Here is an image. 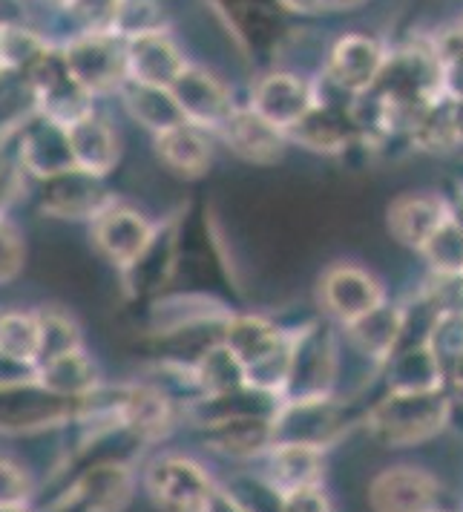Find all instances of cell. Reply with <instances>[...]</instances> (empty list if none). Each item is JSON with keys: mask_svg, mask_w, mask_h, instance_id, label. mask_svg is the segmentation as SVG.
I'll list each match as a JSON object with an SVG mask.
<instances>
[{"mask_svg": "<svg viewBox=\"0 0 463 512\" xmlns=\"http://www.w3.org/2000/svg\"><path fill=\"white\" fill-rule=\"evenodd\" d=\"M455 412V397L438 392H389L366 415V429L386 449H415L440 438Z\"/></svg>", "mask_w": 463, "mask_h": 512, "instance_id": "cell-1", "label": "cell"}, {"mask_svg": "<svg viewBox=\"0 0 463 512\" xmlns=\"http://www.w3.org/2000/svg\"><path fill=\"white\" fill-rule=\"evenodd\" d=\"M371 512H446L440 478L420 464H394L369 484Z\"/></svg>", "mask_w": 463, "mask_h": 512, "instance_id": "cell-2", "label": "cell"}, {"mask_svg": "<svg viewBox=\"0 0 463 512\" xmlns=\"http://www.w3.org/2000/svg\"><path fill=\"white\" fill-rule=\"evenodd\" d=\"M389 49L383 41L366 32H348L337 38L325 58V78L348 98L374 90L380 72L386 67Z\"/></svg>", "mask_w": 463, "mask_h": 512, "instance_id": "cell-3", "label": "cell"}, {"mask_svg": "<svg viewBox=\"0 0 463 512\" xmlns=\"http://www.w3.org/2000/svg\"><path fill=\"white\" fill-rule=\"evenodd\" d=\"M70 78L87 95L110 93L127 75V55L107 32H90L61 52Z\"/></svg>", "mask_w": 463, "mask_h": 512, "instance_id": "cell-4", "label": "cell"}, {"mask_svg": "<svg viewBox=\"0 0 463 512\" xmlns=\"http://www.w3.org/2000/svg\"><path fill=\"white\" fill-rule=\"evenodd\" d=\"M452 219V205L438 190H412L397 196L389 213L386 225L394 242H400L409 251H423V245Z\"/></svg>", "mask_w": 463, "mask_h": 512, "instance_id": "cell-5", "label": "cell"}, {"mask_svg": "<svg viewBox=\"0 0 463 512\" xmlns=\"http://www.w3.org/2000/svg\"><path fill=\"white\" fill-rule=\"evenodd\" d=\"M147 489L164 512H208V475L185 458H162L147 472Z\"/></svg>", "mask_w": 463, "mask_h": 512, "instance_id": "cell-6", "label": "cell"}, {"mask_svg": "<svg viewBox=\"0 0 463 512\" xmlns=\"http://www.w3.org/2000/svg\"><path fill=\"white\" fill-rule=\"evenodd\" d=\"M170 95L182 118L193 127H222L233 113L228 87L199 67H185L173 81Z\"/></svg>", "mask_w": 463, "mask_h": 512, "instance_id": "cell-7", "label": "cell"}, {"mask_svg": "<svg viewBox=\"0 0 463 512\" xmlns=\"http://www.w3.org/2000/svg\"><path fill=\"white\" fill-rule=\"evenodd\" d=\"M323 303L337 320L351 326L354 320L386 303V288L357 265H337L325 274Z\"/></svg>", "mask_w": 463, "mask_h": 512, "instance_id": "cell-8", "label": "cell"}, {"mask_svg": "<svg viewBox=\"0 0 463 512\" xmlns=\"http://www.w3.org/2000/svg\"><path fill=\"white\" fill-rule=\"evenodd\" d=\"M317 104L311 84L291 72H271L259 78L251 98V110L271 121L282 133H288L311 107Z\"/></svg>", "mask_w": 463, "mask_h": 512, "instance_id": "cell-9", "label": "cell"}, {"mask_svg": "<svg viewBox=\"0 0 463 512\" xmlns=\"http://www.w3.org/2000/svg\"><path fill=\"white\" fill-rule=\"evenodd\" d=\"M124 55H127V75L133 78V84L159 87V90H170L173 81L187 67L179 47L164 32L133 38Z\"/></svg>", "mask_w": 463, "mask_h": 512, "instance_id": "cell-10", "label": "cell"}, {"mask_svg": "<svg viewBox=\"0 0 463 512\" xmlns=\"http://www.w3.org/2000/svg\"><path fill=\"white\" fill-rule=\"evenodd\" d=\"M340 426L337 409L325 397H302L285 415L271 420L274 443H300V446H323Z\"/></svg>", "mask_w": 463, "mask_h": 512, "instance_id": "cell-11", "label": "cell"}, {"mask_svg": "<svg viewBox=\"0 0 463 512\" xmlns=\"http://www.w3.org/2000/svg\"><path fill=\"white\" fill-rule=\"evenodd\" d=\"M228 139V147H231L236 156L248 159L254 164H274L282 159L285 153V133L274 127L271 121L259 116L256 110H233L231 118L219 127Z\"/></svg>", "mask_w": 463, "mask_h": 512, "instance_id": "cell-12", "label": "cell"}, {"mask_svg": "<svg viewBox=\"0 0 463 512\" xmlns=\"http://www.w3.org/2000/svg\"><path fill=\"white\" fill-rule=\"evenodd\" d=\"M389 366V392H438L446 389V369L440 357L420 340L417 346L394 351Z\"/></svg>", "mask_w": 463, "mask_h": 512, "instance_id": "cell-13", "label": "cell"}, {"mask_svg": "<svg viewBox=\"0 0 463 512\" xmlns=\"http://www.w3.org/2000/svg\"><path fill=\"white\" fill-rule=\"evenodd\" d=\"M346 328L351 340L357 343V349L366 351L371 360L383 363L397 351L400 337L406 334V311L397 308V305L383 303Z\"/></svg>", "mask_w": 463, "mask_h": 512, "instance_id": "cell-14", "label": "cell"}, {"mask_svg": "<svg viewBox=\"0 0 463 512\" xmlns=\"http://www.w3.org/2000/svg\"><path fill=\"white\" fill-rule=\"evenodd\" d=\"M67 147H70L72 162H78L90 173L93 170L98 173V170H107L116 156V136L107 121L87 113L67 127Z\"/></svg>", "mask_w": 463, "mask_h": 512, "instance_id": "cell-15", "label": "cell"}, {"mask_svg": "<svg viewBox=\"0 0 463 512\" xmlns=\"http://www.w3.org/2000/svg\"><path fill=\"white\" fill-rule=\"evenodd\" d=\"M271 478L282 495L302 487H317L323 478L320 449L300 443H277V452L271 458Z\"/></svg>", "mask_w": 463, "mask_h": 512, "instance_id": "cell-16", "label": "cell"}, {"mask_svg": "<svg viewBox=\"0 0 463 512\" xmlns=\"http://www.w3.org/2000/svg\"><path fill=\"white\" fill-rule=\"evenodd\" d=\"M346 113H334L331 107H323L320 101L305 113V116L285 133V139L305 144L320 153H337L348 144V124Z\"/></svg>", "mask_w": 463, "mask_h": 512, "instance_id": "cell-17", "label": "cell"}, {"mask_svg": "<svg viewBox=\"0 0 463 512\" xmlns=\"http://www.w3.org/2000/svg\"><path fill=\"white\" fill-rule=\"evenodd\" d=\"M159 153L162 159L173 170L185 173V176H196L208 167V141L205 136L193 127V124H176L170 130H162L159 133Z\"/></svg>", "mask_w": 463, "mask_h": 512, "instance_id": "cell-18", "label": "cell"}, {"mask_svg": "<svg viewBox=\"0 0 463 512\" xmlns=\"http://www.w3.org/2000/svg\"><path fill=\"white\" fill-rule=\"evenodd\" d=\"M81 498L93 512H118L130 498V478L121 466H98L81 481Z\"/></svg>", "mask_w": 463, "mask_h": 512, "instance_id": "cell-19", "label": "cell"}, {"mask_svg": "<svg viewBox=\"0 0 463 512\" xmlns=\"http://www.w3.org/2000/svg\"><path fill=\"white\" fill-rule=\"evenodd\" d=\"M147 225L141 222L139 216L133 213H110L101 228H98V239L101 245L118 259H130V256H139L144 242H147Z\"/></svg>", "mask_w": 463, "mask_h": 512, "instance_id": "cell-20", "label": "cell"}, {"mask_svg": "<svg viewBox=\"0 0 463 512\" xmlns=\"http://www.w3.org/2000/svg\"><path fill=\"white\" fill-rule=\"evenodd\" d=\"M127 101H130L133 113H136L144 124L156 127L159 133L185 121L182 113H179V107H176V101H173V95H170V90L133 84V93L127 95Z\"/></svg>", "mask_w": 463, "mask_h": 512, "instance_id": "cell-21", "label": "cell"}, {"mask_svg": "<svg viewBox=\"0 0 463 512\" xmlns=\"http://www.w3.org/2000/svg\"><path fill=\"white\" fill-rule=\"evenodd\" d=\"M44 346V328L24 314H6L0 317V351L15 360H32L41 354Z\"/></svg>", "mask_w": 463, "mask_h": 512, "instance_id": "cell-22", "label": "cell"}, {"mask_svg": "<svg viewBox=\"0 0 463 512\" xmlns=\"http://www.w3.org/2000/svg\"><path fill=\"white\" fill-rule=\"evenodd\" d=\"M47 52L49 49L35 32L15 24L0 26V67H6V70L35 67Z\"/></svg>", "mask_w": 463, "mask_h": 512, "instance_id": "cell-23", "label": "cell"}, {"mask_svg": "<svg viewBox=\"0 0 463 512\" xmlns=\"http://www.w3.org/2000/svg\"><path fill=\"white\" fill-rule=\"evenodd\" d=\"M420 254L432 271H440V274L463 271V228L455 222V216L423 245Z\"/></svg>", "mask_w": 463, "mask_h": 512, "instance_id": "cell-24", "label": "cell"}, {"mask_svg": "<svg viewBox=\"0 0 463 512\" xmlns=\"http://www.w3.org/2000/svg\"><path fill=\"white\" fill-rule=\"evenodd\" d=\"M110 32H121L130 41L139 35L162 32V12H159L156 0H118Z\"/></svg>", "mask_w": 463, "mask_h": 512, "instance_id": "cell-25", "label": "cell"}, {"mask_svg": "<svg viewBox=\"0 0 463 512\" xmlns=\"http://www.w3.org/2000/svg\"><path fill=\"white\" fill-rule=\"evenodd\" d=\"M124 420L139 435H156L167 426V406L156 392H136L124 403Z\"/></svg>", "mask_w": 463, "mask_h": 512, "instance_id": "cell-26", "label": "cell"}, {"mask_svg": "<svg viewBox=\"0 0 463 512\" xmlns=\"http://www.w3.org/2000/svg\"><path fill=\"white\" fill-rule=\"evenodd\" d=\"M44 380L61 395H67V392L75 395V392H84L93 383V374H90V366L81 357H75V354L67 351V354H61V357H55L49 363Z\"/></svg>", "mask_w": 463, "mask_h": 512, "instance_id": "cell-27", "label": "cell"}, {"mask_svg": "<svg viewBox=\"0 0 463 512\" xmlns=\"http://www.w3.org/2000/svg\"><path fill=\"white\" fill-rule=\"evenodd\" d=\"M279 512H334L323 487H302L282 495V510Z\"/></svg>", "mask_w": 463, "mask_h": 512, "instance_id": "cell-28", "label": "cell"}, {"mask_svg": "<svg viewBox=\"0 0 463 512\" xmlns=\"http://www.w3.org/2000/svg\"><path fill=\"white\" fill-rule=\"evenodd\" d=\"M26 475L6 458H0V507H18L26 498Z\"/></svg>", "mask_w": 463, "mask_h": 512, "instance_id": "cell-29", "label": "cell"}, {"mask_svg": "<svg viewBox=\"0 0 463 512\" xmlns=\"http://www.w3.org/2000/svg\"><path fill=\"white\" fill-rule=\"evenodd\" d=\"M440 93L452 101H463V52L443 61V84H440Z\"/></svg>", "mask_w": 463, "mask_h": 512, "instance_id": "cell-30", "label": "cell"}, {"mask_svg": "<svg viewBox=\"0 0 463 512\" xmlns=\"http://www.w3.org/2000/svg\"><path fill=\"white\" fill-rule=\"evenodd\" d=\"M3 256H6L9 262H18V259H15V242H12V236H9V231L0 228V277H3V274H12V271L3 265Z\"/></svg>", "mask_w": 463, "mask_h": 512, "instance_id": "cell-31", "label": "cell"}, {"mask_svg": "<svg viewBox=\"0 0 463 512\" xmlns=\"http://www.w3.org/2000/svg\"><path fill=\"white\" fill-rule=\"evenodd\" d=\"M282 6L297 9V12H317L323 9V0H282Z\"/></svg>", "mask_w": 463, "mask_h": 512, "instance_id": "cell-32", "label": "cell"}, {"mask_svg": "<svg viewBox=\"0 0 463 512\" xmlns=\"http://www.w3.org/2000/svg\"><path fill=\"white\" fill-rule=\"evenodd\" d=\"M363 0H323V9H354Z\"/></svg>", "mask_w": 463, "mask_h": 512, "instance_id": "cell-33", "label": "cell"}, {"mask_svg": "<svg viewBox=\"0 0 463 512\" xmlns=\"http://www.w3.org/2000/svg\"><path fill=\"white\" fill-rule=\"evenodd\" d=\"M208 512H245V510H239V507H233V504H228V501H222V498H219L216 504L210 501Z\"/></svg>", "mask_w": 463, "mask_h": 512, "instance_id": "cell-34", "label": "cell"}, {"mask_svg": "<svg viewBox=\"0 0 463 512\" xmlns=\"http://www.w3.org/2000/svg\"><path fill=\"white\" fill-rule=\"evenodd\" d=\"M455 35H458V44H461V49H463V18L458 21V26H455Z\"/></svg>", "mask_w": 463, "mask_h": 512, "instance_id": "cell-35", "label": "cell"}, {"mask_svg": "<svg viewBox=\"0 0 463 512\" xmlns=\"http://www.w3.org/2000/svg\"><path fill=\"white\" fill-rule=\"evenodd\" d=\"M0 512H18L15 507H0Z\"/></svg>", "mask_w": 463, "mask_h": 512, "instance_id": "cell-36", "label": "cell"}, {"mask_svg": "<svg viewBox=\"0 0 463 512\" xmlns=\"http://www.w3.org/2000/svg\"><path fill=\"white\" fill-rule=\"evenodd\" d=\"M55 3H72V0H55Z\"/></svg>", "mask_w": 463, "mask_h": 512, "instance_id": "cell-37", "label": "cell"}, {"mask_svg": "<svg viewBox=\"0 0 463 512\" xmlns=\"http://www.w3.org/2000/svg\"><path fill=\"white\" fill-rule=\"evenodd\" d=\"M446 512H463V510H446Z\"/></svg>", "mask_w": 463, "mask_h": 512, "instance_id": "cell-38", "label": "cell"}]
</instances>
